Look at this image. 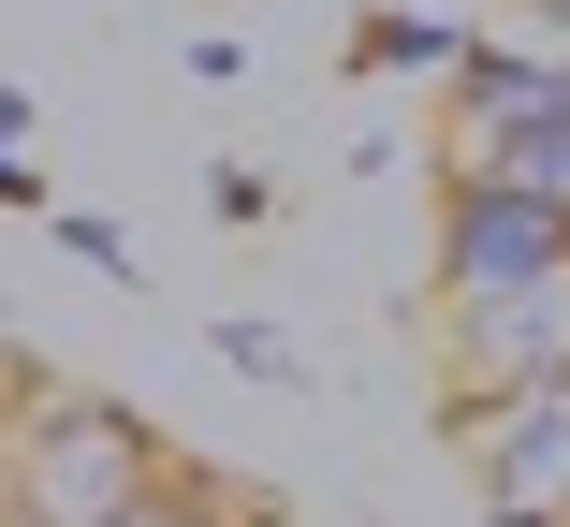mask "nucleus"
Here are the masks:
<instances>
[{"instance_id":"1","label":"nucleus","mask_w":570,"mask_h":527,"mask_svg":"<svg viewBox=\"0 0 570 527\" xmlns=\"http://www.w3.org/2000/svg\"><path fill=\"white\" fill-rule=\"evenodd\" d=\"M16 527H132L161 498V440L132 410H88V396H45L16 426V469H0Z\"/></svg>"},{"instance_id":"2","label":"nucleus","mask_w":570,"mask_h":527,"mask_svg":"<svg viewBox=\"0 0 570 527\" xmlns=\"http://www.w3.org/2000/svg\"><path fill=\"white\" fill-rule=\"evenodd\" d=\"M570 279V205L498 191V176H439V308H498Z\"/></svg>"},{"instance_id":"3","label":"nucleus","mask_w":570,"mask_h":527,"mask_svg":"<svg viewBox=\"0 0 570 527\" xmlns=\"http://www.w3.org/2000/svg\"><path fill=\"white\" fill-rule=\"evenodd\" d=\"M439 381H453V410H498V396L570 381V279L498 293V308H439Z\"/></svg>"},{"instance_id":"4","label":"nucleus","mask_w":570,"mask_h":527,"mask_svg":"<svg viewBox=\"0 0 570 527\" xmlns=\"http://www.w3.org/2000/svg\"><path fill=\"white\" fill-rule=\"evenodd\" d=\"M469 484H483V513H556L570 527V381L469 410Z\"/></svg>"},{"instance_id":"5","label":"nucleus","mask_w":570,"mask_h":527,"mask_svg":"<svg viewBox=\"0 0 570 527\" xmlns=\"http://www.w3.org/2000/svg\"><path fill=\"white\" fill-rule=\"evenodd\" d=\"M556 118H570V59H541V45H469V59H453L439 147H469V133H556Z\"/></svg>"},{"instance_id":"6","label":"nucleus","mask_w":570,"mask_h":527,"mask_svg":"<svg viewBox=\"0 0 570 527\" xmlns=\"http://www.w3.org/2000/svg\"><path fill=\"white\" fill-rule=\"evenodd\" d=\"M453 176H498V191H541V205H570V118L556 133H469V147H439Z\"/></svg>"},{"instance_id":"7","label":"nucleus","mask_w":570,"mask_h":527,"mask_svg":"<svg viewBox=\"0 0 570 527\" xmlns=\"http://www.w3.org/2000/svg\"><path fill=\"white\" fill-rule=\"evenodd\" d=\"M132 527H235V513H219V498H190V484H161V498H147Z\"/></svg>"},{"instance_id":"8","label":"nucleus","mask_w":570,"mask_h":527,"mask_svg":"<svg viewBox=\"0 0 570 527\" xmlns=\"http://www.w3.org/2000/svg\"><path fill=\"white\" fill-rule=\"evenodd\" d=\"M483 527H556V513H483Z\"/></svg>"}]
</instances>
